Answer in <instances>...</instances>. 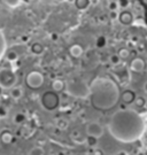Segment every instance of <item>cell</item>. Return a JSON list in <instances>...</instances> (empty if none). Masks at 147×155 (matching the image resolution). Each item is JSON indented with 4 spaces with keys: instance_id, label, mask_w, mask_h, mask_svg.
Here are the masks:
<instances>
[{
    "instance_id": "1",
    "label": "cell",
    "mask_w": 147,
    "mask_h": 155,
    "mask_svg": "<svg viewBox=\"0 0 147 155\" xmlns=\"http://www.w3.org/2000/svg\"><path fill=\"white\" fill-rule=\"evenodd\" d=\"M146 123L137 111L132 109H119L113 114L108 123L110 134L121 143H132L142 137Z\"/></svg>"
},
{
    "instance_id": "2",
    "label": "cell",
    "mask_w": 147,
    "mask_h": 155,
    "mask_svg": "<svg viewBox=\"0 0 147 155\" xmlns=\"http://www.w3.org/2000/svg\"><path fill=\"white\" fill-rule=\"evenodd\" d=\"M91 104L97 109H109L119 100L116 84L108 78H97L90 85Z\"/></svg>"
},
{
    "instance_id": "3",
    "label": "cell",
    "mask_w": 147,
    "mask_h": 155,
    "mask_svg": "<svg viewBox=\"0 0 147 155\" xmlns=\"http://www.w3.org/2000/svg\"><path fill=\"white\" fill-rule=\"evenodd\" d=\"M67 93L78 99H86L90 97V86L82 79H70L65 82Z\"/></svg>"
},
{
    "instance_id": "4",
    "label": "cell",
    "mask_w": 147,
    "mask_h": 155,
    "mask_svg": "<svg viewBox=\"0 0 147 155\" xmlns=\"http://www.w3.org/2000/svg\"><path fill=\"white\" fill-rule=\"evenodd\" d=\"M17 82L16 75L11 68L0 69V87L2 90H9L15 86Z\"/></svg>"
},
{
    "instance_id": "5",
    "label": "cell",
    "mask_w": 147,
    "mask_h": 155,
    "mask_svg": "<svg viewBox=\"0 0 147 155\" xmlns=\"http://www.w3.org/2000/svg\"><path fill=\"white\" fill-rule=\"evenodd\" d=\"M59 104H60L59 95L54 91H47L42 95V105L46 110H55L59 107Z\"/></svg>"
},
{
    "instance_id": "6",
    "label": "cell",
    "mask_w": 147,
    "mask_h": 155,
    "mask_svg": "<svg viewBox=\"0 0 147 155\" xmlns=\"http://www.w3.org/2000/svg\"><path fill=\"white\" fill-rule=\"evenodd\" d=\"M25 84L31 90H38L44 84V75L39 71H30L25 76Z\"/></svg>"
},
{
    "instance_id": "7",
    "label": "cell",
    "mask_w": 147,
    "mask_h": 155,
    "mask_svg": "<svg viewBox=\"0 0 147 155\" xmlns=\"http://www.w3.org/2000/svg\"><path fill=\"white\" fill-rule=\"evenodd\" d=\"M86 133L87 136H91V137H94V138H101L104 136V127L99 122L92 121V122L87 123Z\"/></svg>"
},
{
    "instance_id": "8",
    "label": "cell",
    "mask_w": 147,
    "mask_h": 155,
    "mask_svg": "<svg viewBox=\"0 0 147 155\" xmlns=\"http://www.w3.org/2000/svg\"><path fill=\"white\" fill-rule=\"evenodd\" d=\"M130 67H131V69H132L133 71L140 72V71H142V70L145 69V62L142 61V59L137 58V59H135V60H132Z\"/></svg>"
},
{
    "instance_id": "9",
    "label": "cell",
    "mask_w": 147,
    "mask_h": 155,
    "mask_svg": "<svg viewBox=\"0 0 147 155\" xmlns=\"http://www.w3.org/2000/svg\"><path fill=\"white\" fill-rule=\"evenodd\" d=\"M51 87H52V91H54L56 93L59 92H62L63 90H65V82H63L62 79H54L52 84H51Z\"/></svg>"
},
{
    "instance_id": "10",
    "label": "cell",
    "mask_w": 147,
    "mask_h": 155,
    "mask_svg": "<svg viewBox=\"0 0 147 155\" xmlns=\"http://www.w3.org/2000/svg\"><path fill=\"white\" fill-rule=\"evenodd\" d=\"M83 52H84V50H83V47L79 44H74L69 47V54L72 58H81Z\"/></svg>"
},
{
    "instance_id": "11",
    "label": "cell",
    "mask_w": 147,
    "mask_h": 155,
    "mask_svg": "<svg viewBox=\"0 0 147 155\" xmlns=\"http://www.w3.org/2000/svg\"><path fill=\"white\" fill-rule=\"evenodd\" d=\"M119 21H120L122 24H125V25H128V24H131L132 23V21H133V17H132V14H131L130 12H122L120 14V16H119Z\"/></svg>"
},
{
    "instance_id": "12",
    "label": "cell",
    "mask_w": 147,
    "mask_h": 155,
    "mask_svg": "<svg viewBox=\"0 0 147 155\" xmlns=\"http://www.w3.org/2000/svg\"><path fill=\"white\" fill-rule=\"evenodd\" d=\"M137 99L136 94L135 92H132L130 90H128V91H124L123 94H122V100H123V102L124 104H132V102H135Z\"/></svg>"
},
{
    "instance_id": "13",
    "label": "cell",
    "mask_w": 147,
    "mask_h": 155,
    "mask_svg": "<svg viewBox=\"0 0 147 155\" xmlns=\"http://www.w3.org/2000/svg\"><path fill=\"white\" fill-rule=\"evenodd\" d=\"M0 140H1V143L5 145H9L12 144L13 141H14V136H13V133L11 131H2L1 134H0Z\"/></svg>"
},
{
    "instance_id": "14",
    "label": "cell",
    "mask_w": 147,
    "mask_h": 155,
    "mask_svg": "<svg viewBox=\"0 0 147 155\" xmlns=\"http://www.w3.org/2000/svg\"><path fill=\"white\" fill-rule=\"evenodd\" d=\"M55 127H56V129H59L60 131H65L69 127V122L65 117H59V118L55 120Z\"/></svg>"
},
{
    "instance_id": "15",
    "label": "cell",
    "mask_w": 147,
    "mask_h": 155,
    "mask_svg": "<svg viewBox=\"0 0 147 155\" xmlns=\"http://www.w3.org/2000/svg\"><path fill=\"white\" fill-rule=\"evenodd\" d=\"M28 117L27 115L24 114V113H16L14 116H13V122L14 124H16V125H23L24 123L27 122Z\"/></svg>"
},
{
    "instance_id": "16",
    "label": "cell",
    "mask_w": 147,
    "mask_h": 155,
    "mask_svg": "<svg viewBox=\"0 0 147 155\" xmlns=\"http://www.w3.org/2000/svg\"><path fill=\"white\" fill-rule=\"evenodd\" d=\"M6 51H7V41H6L4 32L0 30V60L5 56Z\"/></svg>"
},
{
    "instance_id": "17",
    "label": "cell",
    "mask_w": 147,
    "mask_h": 155,
    "mask_svg": "<svg viewBox=\"0 0 147 155\" xmlns=\"http://www.w3.org/2000/svg\"><path fill=\"white\" fill-rule=\"evenodd\" d=\"M30 51H31V53L35 54V55H42L44 53V51H45V48H44L43 44H40V43H33L31 45V47H30Z\"/></svg>"
},
{
    "instance_id": "18",
    "label": "cell",
    "mask_w": 147,
    "mask_h": 155,
    "mask_svg": "<svg viewBox=\"0 0 147 155\" xmlns=\"http://www.w3.org/2000/svg\"><path fill=\"white\" fill-rule=\"evenodd\" d=\"M23 95V90L20 86H14L13 89H11V98L14 100H18L22 98Z\"/></svg>"
},
{
    "instance_id": "19",
    "label": "cell",
    "mask_w": 147,
    "mask_h": 155,
    "mask_svg": "<svg viewBox=\"0 0 147 155\" xmlns=\"http://www.w3.org/2000/svg\"><path fill=\"white\" fill-rule=\"evenodd\" d=\"M90 5V0H75V6L79 11H85Z\"/></svg>"
},
{
    "instance_id": "20",
    "label": "cell",
    "mask_w": 147,
    "mask_h": 155,
    "mask_svg": "<svg viewBox=\"0 0 147 155\" xmlns=\"http://www.w3.org/2000/svg\"><path fill=\"white\" fill-rule=\"evenodd\" d=\"M28 155H45V150L42 146H35L29 150Z\"/></svg>"
},
{
    "instance_id": "21",
    "label": "cell",
    "mask_w": 147,
    "mask_h": 155,
    "mask_svg": "<svg viewBox=\"0 0 147 155\" xmlns=\"http://www.w3.org/2000/svg\"><path fill=\"white\" fill-rule=\"evenodd\" d=\"M6 59L8 62H15L18 60V54L15 51H8L6 54Z\"/></svg>"
},
{
    "instance_id": "22",
    "label": "cell",
    "mask_w": 147,
    "mask_h": 155,
    "mask_svg": "<svg viewBox=\"0 0 147 155\" xmlns=\"http://www.w3.org/2000/svg\"><path fill=\"white\" fill-rule=\"evenodd\" d=\"M107 44V39L105 36H99L97 40H95V46L98 47V48H104L105 46Z\"/></svg>"
},
{
    "instance_id": "23",
    "label": "cell",
    "mask_w": 147,
    "mask_h": 155,
    "mask_svg": "<svg viewBox=\"0 0 147 155\" xmlns=\"http://www.w3.org/2000/svg\"><path fill=\"white\" fill-rule=\"evenodd\" d=\"M109 62L113 66H119L121 62H122V59L120 58L119 54H112V55L109 56Z\"/></svg>"
},
{
    "instance_id": "24",
    "label": "cell",
    "mask_w": 147,
    "mask_h": 155,
    "mask_svg": "<svg viewBox=\"0 0 147 155\" xmlns=\"http://www.w3.org/2000/svg\"><path fill=\"white\" fill-rule=\"evenodd\" d=\"M97 141H98V138H94V137H91V136H87L86 138V143L90 147H92V148H95L97 147Z\"/></svg>"
},
{
    "instance_id": "25",
    "label": "cell",
    "mask_w": 147,
    "mask_h": 155,
    "mask_svg": "<svg viewBox=\"0 0 147 155\" xmlns=\"http://www.w3.org/2000/svg\"><path fill=\"white\" fill-rule=\"evenodd\" d=\"M4 2H5L8 7H11V8H15V7H17V6H20L21 0H4Z\"/></svg>"
},
{
    "instance_id": "26",
    "label": "cell",
    "mask_w": 147,
    "mask_h": 155,
    "mask_svg": "<svg viewBox=\"0 0 147 155\" xmlns=\"http://www.w3.org/2000/svg\"><path fill=\"white\" fill-rule=\"evenodd\" d=\"M117 5L121 9L125 11L126 8H129V6H130V0H117Z\"/></svg>"
},
{
    "instance_id": "27",
    "label": "cell",
    "mask_w": 147,
    "mask_h": 155,
    "mask_svg": "<svg viewBox=\"0 0 147 155\" xmlns=\"http://www.w3.org/2000/svg\"><path fill=\"white\" fill-rule=\"evenodd\" d=\"M117 54L120 55V58L122 60H125V59H128L130 56V51L126 50V48H122V50H120V52Z\"/></svg>"
},
{
    "instance_id": "28",
    "label": "cell",
    "mask_w": 147,
    "mask_h": 155,
    "mask_svg": "<svg viewBox=\"0 0 147 155\" xmlns=\"http://www.w3.org/2000/svg\"><path fill=\"white\" fill-rule=\"evenodd\" d=\"M108 8L110 12H117V9H119L120 7L117 5V1H112V2H109Z\"/></svg>"
},
{
    "instance_id": "29",
    "label": "cell",
    "mask_w": 147,
    "mask_h": 155,
    "mask_svg": "<svg viewBox=\"0 0 147 155\" xmlns=\"http://www.w3.org/2000/svg\"><path fill=\"white\" fill-rule=\"evenodd\" d=\"M8 115V110L4 106H0V118H5Z\"/></svg>"
},
{
    "instance_id": "30",
    "label": "cell",
    "mask_w": 147,
    "mask_h": 155,
    "mask_svg": "<svg viewBox=\"0 0 147 155\" xmlns=\"http://www.w3.org/2000/svg\"><path fill=\"white\" fill-rule=\"evenodd\" d=\"M49 39H51V41H58L59 35H58L56 32H51L49 33Z\"/></svg>"
},
{
    "instance_id": "31",
    "label": "cell",
    "mask_w": 147,
    "mask_h": 155,
    "mask_svg": "<svg viewBox=\"0 0 147 155\" xmlns=\"http://www.w3.org/2000/svg\"><path fill=\"white\" fill-rule=\"evenodd\" d=\"M135 104H136L138 107H142L144 104H145V101H144V99H142V97H138L136 99V101H135Z\"/></svg>"
},
{
    "instance_id": "32",
    "label": "cell",
    "mask_w": 147,
    "mask_h": 155,
    "mask_svg": "<svg viewBox=\"0 0 147 155\" xmlns=\"http://www.w3.org/2000/svg\"><path fill=\"white\" fill-rule=\"evenodd\" d=\"M92 155H104V150L95 147V148H92Z\"/></svg>"
},
{
    "instance_id": "33",
    "label": "cell",
    "mask_w": 147,
    "mask_h": 155,
    "mask_svg": "<svg viewBox=\"0 0 147 155\" xmlns=\"http://www.w3.org/2000/svg\"><path fill=\"white\" fill-rule=\"evenodd\" d=\"M120 14H117V12H110V18L112 20H119Z\"/></svg>"
},
{
    "instance_id": "34",
    "label": "cell",
    "mask_w": 147,
    "mask_h": 155,
    "mask_svg": "<svg viewBox=\"0 0 147 155\" xmlns=\"http://www.w3.org/2000/svg\"><path fill=\"white\" fill-rule=\"evenodd\" d=\"M114 155H129L128 153H126L125 150H120V152H117L116 154H114Z\"/></svg>"
},
{
    "instance_id": "35",
    "label": "cell",
    "mask_w": 147,
    "mask_h": 155,
    "mask_svg": "<svg viewBox=\"0 0 147 155\" xmlns=\"http://www.w3.org/2000/svg\"><path fill=\"white\" fill-rule=\"evenodd\" d=\"M144 91L147 93V82H145V84H144Z\"/></svg>"
},
{
    "instance_id": "36",
    "label": "cell",
    "mask_w": 147,
    "mask_h": 155,
    "mask_svg": "<svg viewBox=\"0 0 147 155\" xmlns=\"http://www.w3.org/2000/svg\"><path fill=\"white\" fill-rule=\"evenodd\" d=\"M55 1H59V2H61V1H63V0H55Z\"/></svg>"
},
{
    "instance_id": "37",
    "label": "cell",
    "mask_w": 147,
    "mask_h": 155,
    "mask_svg": "<svg viewBox=\"0 0 147 155\" xmlns=\"http://www.w3.org/2000/svg\"><path fill=\"white\" fill-rule=\"evenodd\" d=\"M1 91H2V89H1V87H0V95H1Z\"/></svg>"
},
{
    "instance_id": "38",
    "label": "cell",
    "mask_w": 147,
    "mask_h": 155,
    "mask_svg": "<svg viewBox=\"0 0 147 155\" xmlns=\"http://www.w3.org/2000/svg\"><path fill=\"white\" fill-rule=\"evenodd\" d=\"M146 155H147V150H146Z\"/></svg>"
},
{
    "instance_id": "39",
    "label": "cell",
    "mask_w": 147,
    "mask_h": 155,
    "mask_svg": "<svg viewBox=\"0 0 147 155\" xmlns=\"http://www.w3.org/2000/svg\"><path fill=\"white\" fill-rule=\"evenodd\" d=\"M145 1H146V2H147V0H145Z\"/></svg>"
}]
</instances>
